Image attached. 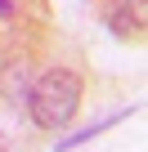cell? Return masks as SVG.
<instances>
[{
	"mask_svg": "<svg viewBox=\"0 0 148 152\" xmlns=\"http://www.w3.org/2000/svg\"><path fill=\"white\" fill-rule=\"evenodd\" d=\"M27 107H32V121L40 130H63L81 107V76L67 72V67L45 72L32 90V99H27Z\"/></svg>",
	"mask_w": 148,
	"mask_h": 152,
	"instance_id": "1",
	"label": "cell"
},
{
	"mask_svg": "<svg viewBox=\"0 0 148 152\" xmlns=\"http://www.w3.org/2000/svg\"><path fill=\"white\" fill-rule=\"evenodd\" d=\"M14 14V0H0V18H9Z\"/></svg>",
	"mask_w": 148,
	"mask_h": 152,
	"instance_id": "2",
	"label": "cell"
}]
</instances>
